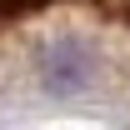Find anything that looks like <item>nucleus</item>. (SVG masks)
<instances>
[{"instance_id":"obj_1","label":"nucleus","mask_w":130,"mask_h":130,"mask_svg":"<svg viewBox=\"0 0 130 130\" xmlns=\"http://www.w3.org/2000/svg\"><path fill=\"white\" fill-rule=\"evenodd\" d=\"M35 65H40V85H45L50 95H80L85 85L95 80V55L75 35H55L35 55Z\"/></svg>"}]
</instances>
